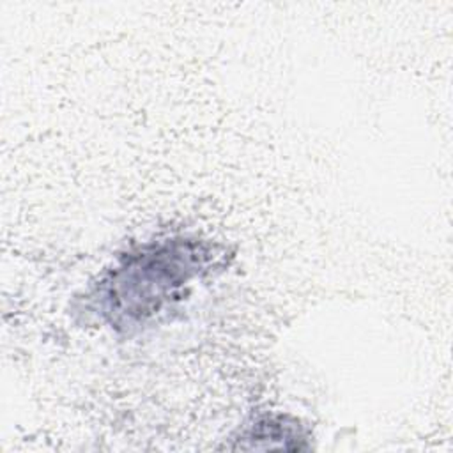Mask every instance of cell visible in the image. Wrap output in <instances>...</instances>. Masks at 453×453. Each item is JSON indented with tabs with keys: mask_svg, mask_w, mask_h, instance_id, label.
<instances>
[{
	"mask_svg": "<svg viewBox=\"0 0 453 453\" xmlns=\"http://www.w3.org/2000/svg\"><path fill=\"white\" fill-rule=\"evenodd\" d=\"M225 248L198 235H166L136 244L97 276L74 303L87 322L134 334L168 319L195 281L223 267Z\"/></svg>",
	"mask_w": 453,
	"mask_h": 453,
	"instance_id": "obj_1",
	"label": "cell"
},
{
	"mask_svg": "<svg viewBox=\"0 0 453 453\" xmlns=\"http://www.w3.org/2000/svg\"><path fill=\"white\" fill-rule=\"evenodd\" d=\"M232 449H308V434L297 418L288 414H262L242 426L232 439Z\"/></svg>",
	"mask_w": 453,
	"mask_h": 453,
	"instance_id": "obj_2",
	"label": "cell"
}]
</instances>
